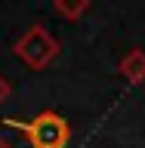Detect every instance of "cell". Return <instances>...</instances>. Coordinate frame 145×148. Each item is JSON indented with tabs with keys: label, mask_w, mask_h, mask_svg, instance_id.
Listing matches in <instances>:
<instances>
[{
	"label": "cell",
	"mask_w": 145,
	"mask_h": 148,
	"mask_svg": "<svg viewBox=\"0 0 145 148\" xmlns=\"http://www.w3.org/2000/svg\"><path fill=\"white\" fill-rule=\"evenodd\" d=\"M53 6L59 16L65 18H80L87 9H90V0H53Z\"/></svg>",
	"instance_id": "cell-4"
},
{
	"label": "cell",
	"mask_w": 145,
	"mask_h": 148,
	"mask_svg": "<svg viewBox=\"0 0 145 148\" xmlns=\"http://www.w3.org/2000/svg\"><path fill=\"white\" fill-rule=\"evenodd\" d=\"M118 74L133 86H142L145 83V49H127V53L118 59Z\"/></svg>",
	"instance_id": "cell-3"
},
{
	"label": "cell",
	"mask_w": 145,
	"mask_h": 148,
	"mask_svg": "<svg viewBox=\"0 0 145 148\" xmlns=\"http://www.w3.org/2000/svg\"><path fill=\"white\" fill-rule=\"evenodd\" d=\"M9 92H12V86H9V80L3 77V74H0V105L9 99Z\"/></svg>",
	"instance_id": "cell-5"
},
{
	"label": "cell",
	"mask_w": 145,
	"mask_h": 148,
	"mask_svg": "<svg viewBox=\"0 0 145 148\" xmlns=\"http://www.w3.org/2000/svg\"><path fill=\"white\" fill-rule=\"evenodd\" d=\"M12 53H16L28 68L43 71V68H49V65L56 62V56H59V40L37 22V25H31L28 31H22V34L16 37Z\"/></svg>",
	"instance_id": "cell-2"
},
{
	"label": "cell",
	"mask_w": 145,
	"mask_h": 148,
	"mask_svg": "<svg viewBox=\"0 0 145 148\" xmlns=\"http://www.w3.org/2000/svg\"><path fill=\"white\" fill-rule=\"evenodd\" d=\"M0 148H16V145H12L9 139H3V136H0Z\"/></svg>",
	"instance_id": "cell-6"
},
{
	"label": "cell",
	"mask_w": 145,
	"mask_h": 148,
	"mask_svg": "<svg viewBox=\"0 0 145 148\" xmlns=\"http://www.w3.org/2000/svg\"><path fill=\"white\" fill-rule=\"evenodd\" d=\"M9 130H19L22 136L28 139L31 148H68L71 142V123L59 114V111H40L34 120H19L9 117L3 120Z\"/></svg>",
	"instance_id": "cell-1"
}]
</instances>
